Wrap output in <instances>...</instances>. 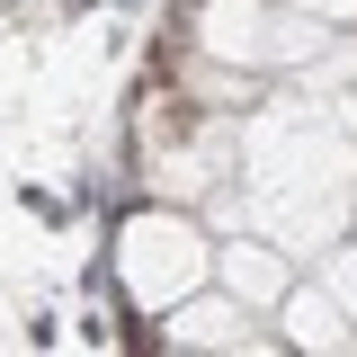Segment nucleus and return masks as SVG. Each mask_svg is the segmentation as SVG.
<instances>
[{
	"mask_svg": "<svg viewBox=\"0 0 357 357\" xmlns=\"http://www.w3.org/2000/svg\"><path fill=\"white\" fill-rule=\"evenodd\" d=\"M107 259H116V286H126L134 312H170L178 295H197L215 277V232L188 215V206L152 197V206L116 215V250Z\"/></svg>",
	"mask_w": 357,
	"mask_h": 357,
	"instance_id": "nucleus-1",
	"label": "nucleus"
},
{
	"mask_svg": "<svg viewBox=\"0 0 357 357\" xmlns=\"http://www.w3.org/2000/svg\"><path fill=\"white\" fill-rule=\"evenodd\" d=\"M152 321H161V331H152L161 349H232V357L277 349V321H268V312H250L241 295H223L215 277H206L197 295H178L170 312H152Z\"/></svg>",
	"mask_w": 357,
	"mask_h": 357,
	"instance_id": "nucleus-2",
	"label": "nucleus"
},
{
	"mask_svg": "<svg viewBox=\"0 0 357 357\" xmlns=\"http://www.w3.org/2000/svg\"><path fill=\"white\" fill-rule=\"evenodd\" d=\"M277 349H331V357H349L357 349V321L340 312V295L331 286H312V277H295L286 295H277Z\"/></svg>",
	"mask_w": 357,
	"mask_h": 357,
	"instance_id": "nucleus-3",
	"label": "nucleus"
},
{
	"mask_svg": "<svg viewBox=\"0 0 357 357\" xmlns=\"http://www.w3.org/2000/svg\"><path fill=\"white\" fill-rule=\"evenodd\" d=\"M215 286L241 295L250 312H277V295L295 286V259H286L277 241H250V232H241V241H215Z\"/></svg>",
	"mask_w": 357,
	"mask_h": 357,
	"instance_id": "nucleus-4",
	"label": "nucleus"
},
{
	"mask_svg": "<svg viewBox=\"0 0 357 357\" xmlns=\"http://www.w3.org/2000/svg\"><path fill=\"white\" fill-rule=\"evenodd\" d=\"M321 286H331V295H340V312L357 321V241H340V259L321 268Z\"/></svg>",
	"mask_w": 357,
	"mask_h": 357,
	"instance_id": "nucleus-5",
	"label": "nucleus"
},
{
	"mask_svg": "<svg viewBox=\"0 0 357 357\" xmlns=\"http://www.w3.org/2000/svg\"><path fill=\"white\" fill-rule=\"evenodd\" d=\"M286 9H304V18H321V27H357V0H286Z\"/></svg>",
	"mask_w": 357,
	"mask_h": 357,
	"instance_id": "nucleus-6",
	"label": "nucleus"
}]
</instances>
